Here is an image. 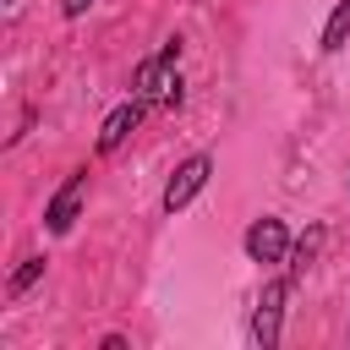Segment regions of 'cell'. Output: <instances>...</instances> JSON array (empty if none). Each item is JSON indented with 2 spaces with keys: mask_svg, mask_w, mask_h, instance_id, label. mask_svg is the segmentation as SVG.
Listing matches in <instances>:
<instances>
[{
  "mask_svg": "<svg viewBox=\"0 0 350 350\" xmlns=\"http://www.w3.org/2000/svg\"><path fill=\"white\" fill-rule=\"evenodd\" d=\"M88 5H93V0H60V11H66V16H82Z\"/></svg>",
  "mask_w": 350,
  "mask_h": 350,
  "instance_id": "cell-10",
  "label": "cell"
},
{
  "mask_svg": "<svg viewBox=\"0 0 350 350\" xmlns=\"http://www.w3.org/2000/svg\"><path fill=\"white\" fill-rule=\"evenodd\" d=\"M137 120H142V104H120V109H109V120H104V131H98V153H115V148L137 131Z\"/></svg>",
  "mask_w": 350,
  "mask_h": 350,
  "instance_id": "cell-5",
  "label": "cell"
},
{
  "mask_svg": "<svg viewBox=\"0 0 350 350\" xmlns=\"http://www.w3.org/2000/svg\"><path fill=\"white\" fill-rule=\"evenodd\" d=\"M38 273H44V257H27V262H22L16 273H11V295H22V290H27V284H33Z\"/></svg>",
  "mask_w": 350,
  "mask_h": 350,
  "instance_id": "cell-9",
  "label": "cell"
},
{
  "mask_svg": "<svg viewBox=\"0 0 350 350\" xmlns=\"http://www.w3.org/2000/svg\"><path fill=\"white\" fill-rule=\"evenodd\" d=\"M284 246H290V235H284L279 219H257V224L246 230V257H252V262H279Z\"/></svg>",
  "mask_w": 350,
  "mask_h": 350,
  "instance_id": "cell-4",
  "label": "cell"
},
{
  "mask_svg": "<svg viewBox=\"0 0 350 350\" xmlns=\"http://www.w3.org/2000/svg\"><path fill=\"white\" fill-rule=\"evenodd\" d=\"M284 295H290V279H273V284L257 295V312H252V345H257V350H273V345H279Z\"/></svg>",
  "mask_w": 350,
  "mask_h": 350,
  "instance_id": "cell-1",
  "label": "cell"
},
{
  "mask_svg": "<svg viewBox=\"0 0 350 350\" xmlns=\"http://www.w3.org/2000/svg\"><path fill=\"white\" fill-rule=\"evenodd\" d=\"M137 93H142V98H159V104H175V98H180V82H175V44L159 49L153 60H142Z\"/></svg>",
  "mask_w": 350,
  "mask_h": 350,
  "instance_id": "cell-2",
  "label": "cell"
},
{
  "mask_svg": "<svg viewBox=\"0 0 350 350\" xmlns=\"http://www.w3.org/2000/svg\"><path fill=\"white\" fill-rule=\"evenodd\" d=\"M82 180H88V175L77 170V175L60 186V197L49 202V213H44V219H49V230H55V235H66V230H71V219H77V202H82Z\"/></svg>",
  "mask_w": 350,
  "mask_h": 350,
  "instance_id": "cell-6",
  "label": "cell"
},
{
  "mask_svg": "<svg viewBox=\"0 0 350 350\" xmlns=\"http://www.w3.org/2000/svg\"><path fill=\"white\" fill-rule=\"evenodd\" d=\"M345 38H350V0H339V5H334L328 27H323V49H345Z\"/></svg>",
  "mask_w": 350,
  "mask_h": 350,
  "instance_id": "cell-7",
  "label": "cell"
},
{
  "mask_svg": "<svg viewBox=\"0 0 350 350\" xmlns=\"http://www.w3.org/2000/svg\"><path fill=\"white\" fill-rule=\"evenodd\" d=\"M208 175H213V159H208V153L186 159V164H180V170L170 175L164 197H159V202H164V213H180V208H186V202H191V197H197V191L208 186Z\"/></svg>",
  "mask_w": 350,
  "mask_h": 350,
  "instance_id": "cell-3",
  "label": "cell"
},
{
  "mask_svg": "<svg viewBox=\"0 0 350 350\" xmlns=\"http://www.w3.org/2000/svg\"><path fill=\"white\" fill-rule=\"evenodd\" d=\"M317 246H323V230H312V235H306V241H301V246H295V262H290V279H295V273H306V268H312V257H317Z\"/></svg>",
  "mask_w": 350,
  "mask_h": 350,
  "instance_id": "cell-8",
  "label": "cell"
}]
</instances>
